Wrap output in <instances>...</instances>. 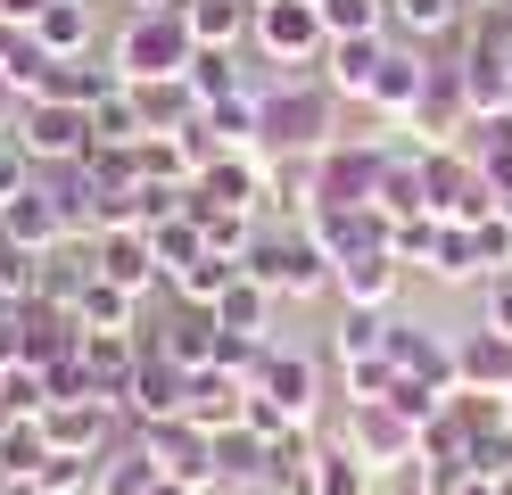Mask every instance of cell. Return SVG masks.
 Returning <instances> with one entry per match:
<instances>
[{
    "label": "cell",
    "instance_id": "6da1fadb",
    "mask_svg": "<svg viewBox=\"0 0 512 495\" xmlns=\"http://www.w3.org/2000/svg\"><path fill=\"white\" fill-rule=\"evenodd\" d=\"M339 141V91L323 75H273L256 91V157H323Z\"/></svg>",
    "mask_w": 512,
    "mask_h": 495
},
{
    "label": "cell",
    "instance_id": "7a4b0ae2",
    "mask_svg": "<svg viewBox=\"0 0 512 495\" xmlns=\"http://www.w3.org/2000/svg\"><path fill=\"white\" fill-rule=\"evenodd\" d=\"M331 372H339L347 405H380V396L397 388V306H339Z\"/></svg>",
    "mask_w": 512,
    "mask_h": 495
},
{
    "label": "cell",
    "instance_id": "3957f363",
    "mask_svg": "<svg viewBox=\"0 0 512 495\" xmlns=\"http://www.w3.org/2000/svg\"><path fill=\"white\" fill-rule=\"evenodd\" d=\"M240 273L256 281V289H273V297H323L331 289V248L306 231V215H273V223H256V240H248V256H240Z\"/></svg>",
    "mask_w": 512,
    "mask_h": 495
},
{
    "label": "cell",
    "instance_id": "277c9868",
    "mask_svg": "<svg viewBox=\"0 0 512 495\" xmlns=\"http://www.w3.org/2000/svg\"><path fill=\"white\" fill-rule=\"evenodd\" d=\"M248 50L256 58H273L281 75H314L331 50V25L314 0H256V17H248Z\"/></svg>",
    "mask_w": 512,
    "mask_h": 495
},
{
    "label": "cell",
    "instance_id": "5b68a950",
    "mask_svg": "<svg viewBox=\"0 0 512 495\" xmlns=\"http://www.w3.org/2000/svg\"><path fill=\"white\" fill-rule=\"evenodd\" d=\"M108 58L124 83H166V75H190V58H199V42H190L182 9L174 17H124L108 33Z\"/></svg>",
    "mask_w": 512,
    "mask_h": 495
},
{
    "label": "cell",
    "instance_id": "8992f818",
    "mask_svg": "<svg viewBox=\"0 0 512 495\" xmlns=\"http://www.w3.org/2000/svg\"><path fill=\"white\" fill-rule=\"evenodd\" d=\"M339 438L364 454L372 479H397V471L422 462V421H405L389 396H380V405H347V413H339Z\"/></svg>",
    "mask_w": 512,
    "mask_h": 495
},
{
    "label": "cell",
    "instance_id": "52a82bcc",
    "mask_svg": "<svg viewBox=\"0 0 512 495\" xmlns=\"http://www.w3.org/2000/svg\"><path fill=\"white\" fill-rule=\"evenodd\" d=\"M380 157H389V132H364V141H339L314 157V198H306V215L314 207H372V190H380Z\"/></svg>",
    "mask_w": 512,
    "mask_h": 495
},
{
    "label": "cell",
    "instance_id": "ba28073f",
    "mask_svg": "<svg viewBox=\"0 0 512 495\" xmlns=\"http://www.w3.org/2000/svg\"><path fill=\"white\" fill-rule=\"evenodd\" d=\"M422 182H430V215L438 223H479L496 215V182L479 174V157L455 141V149H422Z\"/></svg>",
    "mask_w": 512,
    "mask_h": 495
},
{
    "label": "cell",
    "instance_id": "9c48e42d",
    "mask_svg": "<svg viewBox=\"0 0 512 495\" xmlns=\"http://www.w3.org/2000/svg\"><path fill=\"white\" fill-rule=\"evenodd\" d=\"M133 438L157 462V479H182V487H207L215 495V429H199L190 413H174V421H141Z\"/></svg>",
    "mask_w": 512,
    "mask_h": 495
},
{
    "label": "cell",
    "instance_id": "30bf717a",
    "mask_svg": "<svg viewBox=\"0 0 512 495\" xmlns=\"http://www.w3.org/2000/svg\"><path fill=\"white\" fill-rule=\"evenodd\" d=\"M405 132L422 149H455L463 132H471V91H463V75H455V58H430V75H422V99H413V116H405Z\"/></svg>",
    "mask_w": 512,
    "mask_h": 495
},
{
    "label": "cell",
    "instance_id": "8fae6325",
    "mask_svg": "<svg viewBox=\"0 0 512 495\" xmlns=\"http://www.w3.org/2000/svg\"><path fill=\"white\" fill-rule=\"evenodd\" d=\"M17 141H25V157L42 165H75V157H91V108H67V99H25L17 108Z\"/></svg>",
    "mask_w": 512,
    "mask_h": 495
},
{
    "label": "cell",
    "instance_id": "7c38bea8",
    "mask_svg": "<svg viewBox=\"0 0 512 495\" xmlns=\"http://www.w3.org/2000/svg\"><path fill=\"white\" fill-rule=\"evenodd\" d=\"M91 273L116 281V289H133L141 306H149V297L166 289V256H157V231H141V223L100 231V240H91Z\"/></svg>",
    "mask_w": 512,
    "mask_h": 495
},
{
    "label": "cell",
    "instance_id": "4fadbf2b",
    "mask_svg": "<svg viewBox=\"0 0 512 495\" xmlns=\"http://www.w3.org/2000/svg\"><path fill=\"white\" fill-rule=\"evenodd\" d=\"M182 396H190V372L141 330V363H133V388H124V421H133V429H141V421H174Z\"/></svg>",
    "mask_w": 512,
    "mask_h": 495
},
{
    "label": "cell",
    "instance_id": "5bb4252c",
    "mask_svg": "<svg viewBox=\"0 0 512 495\" xmlns=\"http://www.w3.org/2000/svg\"><path fill=\"white\" fill-rule=\"evenodd\" d=\"M248 388H265L290 421H314V413H323V363L298 355V347H281V339L265 347V363H256V380H248Z\"/></svg>",
    "mask_w": 512,
    "mask_h": 495
},
{
    "label": "cell",
    "instance_id": "9a60e30c",
    "mask_svg": "<svg viewBox=\"0 0 512 495\" xmlns=\"http://www.w3.org/2000/svg\"><path fill=\"white\" fill-rule=\"evenodd\" d=\"M422 75H430V50H405V42H389V58H380V75H372L364 116H372L380 132H405L413 99H422Z\"/></svg>",
    "mask_w": 512,
    "mask_h": 495
},
{
    "label": "cell",
    "instance_id": "2e32d148",
    "mask_svg": "<svg viewBox=\"0 0 512 495\" xmlns=\"http://www.w3.org/2000/svg\"><path fill=\"white\" fill-rule=\"evenodd\" d=\"M397 372H405V380H430L438 396H463L455 339H446L438 322H413V314H397Z\"/></svg>",
    "mask_w": 512,
    "mask_h": 495
},
{
    "label": "cell",
    "instance_id": "e0dca14e",
    "mask_svg": "<svg viewBox=\"0 0 512 495\" xmlns=\"http://www.w3.org/2000/svg\"><path fill=\"white\" fill-rule=\"evenodd\" d=\"M463 25H471V0H389V33L405 50H455L463 42Z\"/></svg>",
    "mask_w": 512,
    "mask_h": 495
},
{
    "label": "cell",
    "instance_id": "ac0fdd59",
    "mask_svg": "<svg viewBox=\"0 0 512 495\" xmlns=\"http://www.w3.org/2000/svg\"><path fill=\"white\" fill-rule=\"evenodd\" d=\"M389 42L397 33H331V50H323V66H314V75H323L339 99H372V75H380V58H389Z\"/></svg>",
    "mask_w": 512,
    "mask_h": 495
},
{
    "label": "cell",
    "instance_id": "d6986e66",
    "mask_svg": "<svg viewBox=\"0 0 512 495\" xmlns=\"http://www.w3.org/2000/svg\"><path fill=\"white\" fill-rule=\"evenodd\" d=\"M215 495H273V446L256 429H215Z\"/></svg>",
    "mask_w": 512,
    "mask_h": 495
},
{
    "label": "cell",
    "instance_id": "ffe728a7",
    "mask_svg": "<svg viewBox=\"0 0 512 495\" xmlns=\"http://www.w3.org/2000/svg\"><path fill=\"white\" fill-rule=\"evenodd\" d=\"M372 215H380V223L430 215V182H422V141H389V157H380V190H372Z\"/></svg>",
    "mask_w": 512,
    "mask_h": 495
},
{
    "label": "cell",
    "instance_id": "44dd1931",
    "mask_svg": "<svg viewBox=\"0 0 512 495\" xmlns=\"http://www.w3.org/2000/svg\"><path fill=\"white\" fill-rule=\"evenodd\" d=\"M331 289H339V306H397L405 264H397V248H389V240H380V248H356V256H339Z\"/></svg>",
    "mask_w": 512,
    "mask_h": 495
},
{
    "label": "cell",
    "instance_id": "7402d4cb",
    "mask_svg": "<svg viewBox=\"0 0 512 495\" xmlns=\"http://www.w3.org/2000/svg\"><path fill=\"white\" fill-rule=\"evenodd\" d=\"M34 42L50 58H91L100 50V0H42L34 9Z\"/></svg>",
    "mask_w": 512,
    "mask_h": 495
},
{
    "label": "cell",
    "instance_id": "603a6c76",
    "mask_svg": "<svg viewBox=\"0 0 512 495\" xmlns=\"http://www.w3.org/2000/svg\"><path fill=\"white\" fill-rule=\"evenodd\" d=\"M133 363H141V330H83V372L116 413H124V388H133Z\"/></svg>",
    "mask_w": 512,
    "mask_h": 495
},
{
    "label": "cell",
    "instance_id": "cb8c5ba5",
    "mask_svg": "<svg viewBox=\"0 0 512 495\" xmlns=\"http://www.w3.org/2000/svg\"><path fill=\"white\" fill-rule=\"evenodd\" d=\"M455 372H463L471 396H512V339L488 330V322L463 330V339H455Z\"/></svg>",
    "mask_w": 512,
    "mask_h": 495
},
{
    "label": "cell",
    "instance_id": "d4e9b609",
    "mask_svg": "<svg viewBox=\"0 0 512 495\" xmlns=\"http://www.w3.org/2000/svg\"><path fill=\"white\" fill-rule=\"evenodd\" d=\"M108 91H124V75H116V58H50V75H42V91L34 99H67V108H100Z\"/></svg>",
    "mask_w": 512,
    "mask_h": 495
},
{
    "label": "cell",
    "instance_id": "484cf974",
    "mask_svg": "<svg viewBox=\"0 0 512 495\" xmlns=\"http://www.w3.org/2000/svg\"><path fill=\"white\" fill-rule=\"evenodd\" d=\"M149 339L166 347L182 372H207V363H215V306H182V297H166V322H157Z\"/></svg>",
    "mask_w": 512,
    "mask_h": 495
},
{
    "label": "cell",
    "instance_id": "4316f807",
    "mask_svg": "<svg viewBox=\"0 0 512 495\" xmlns=\"http://www.w3.org/2000/svg\"><path fill=\"white\" fill-rule=\"evenodd\" d=\"M0 240L25 248V256H50L58 240H67V223H58V207H50V190H42V182L25 190V198H9V207H0Z\"/></svg>",
    "mask_w": 512,
    "mask_h": 495
},
{
    "label": "cell",
    "instance_id": "83f0119b",
    "mask_svg": "<svg viewBox=\"0 0 512 495\" xmlns=\"http://www.w3.org/2000/svg\"><path fill=\"white\" fill-rule=\"evenodd\" d=\"M422 273L438 289H488V264H479V240H471V223H438L430 231V264Z\"/></svg>",
    "mask_w": 512,
    "mask_h": 495
},
{
    "label": "cell",
    "instance_id": "f1b7e54d",
    "mask_svg": "<svg viewBox=\"0 0 512 495\" xmlns=\"http://www.w3.org/2000/svg\"><path fill=\"white\" fill-rule=\"evenodd\" d=\"M248 405V380H232L223 363H207V372H190V396H182V413L199 421V429H232Z\"/></svg>",
    "mask_w": 512,
    "mask_h": 495
},
{
    "label": "cell",
    "instance_id": "f546056e",
    "mask_svg": "<svg viewBox=\"0 0 512 495\" xmlns=\"http://www.w3.org/2000/svg\"><path fill=\"white\" fill-rule=\"evenodd\" d=\"M248 17H256V0H190L182 9L199 50H248Z\"/></svg>",
    "mask_w": 512,
    "mask_h": 495
},
{
    "label": "cell",
    "instance_id": "4dcf8cb0",
    "mask_svg": "<svg viewBox=\"0 0 512 495\" xmlns=\"http://www.w3.org/2000/svg\"><path fill=\"white\" fill-rule=\"evenodd\" d=\"M314 462H323V429L298 421L273 438V495H314Z\"/></svg>",
    "mask_w": 512,
    "mask_h": 495
},
{
    "label": "cell",
    "instance_id": "1f68e13d",
    "mask_svg": "<svg viewBox=\"0 0 512 495\" xmlns=\"http://www.w3.org/2000/svg\"><path fill=\"white\" fill-rule=\"evenodd\" d=\"M149 487H157V462L141 454L133 429H124V438H116L100 462H91V495H149Z\"/></svg>",
    "mask_w": 512,
    "mask_h": 495
},
{
    "label": "cell",
    "instance_id": "d6a6232c",
    "mask_svg": "<svg viewBox=\"0 0 512 495\" xmlns=\"http://www.w3.org/2000/svg\"><path fill=\"white\" fill-rule=\"evenodd\" d=\"M273 306H281V297H273V289H256V281L240 273L232 289L215 297V330H240V339H273Z\"/></svg>",
    "mask_w": 512,
    "mask_h": 495
},
{
    "label": "cell",
    "instance_id": "836d02e7",
    "mask_svg": "<svg viewBox=\"0 0 512 495\" xmlns=\"http://www.w3.org/2000/svg\"><path fill=\"white\" fill-rule=\"evenodd\" d=\"M232 281H240V256H223V248H199V256H190L182 273L166 281V297H182V306H215V297L232 289Z\"/></svg>",
    "mask_w": 512,
    "mask_h": 495
},
{
    "label": "cell",
    "instance_id": "e575fe53",
    "mask_svg": "<svg viewBox=\"0 0 512 495\" xmlns=\"http://www.w3.org/2000/svg\"><path fill=\"white\" fill-rule=\"evenodd\" d=\"M133 99H141V124H149V132H182V124H199V91H190V75L133 83Z\"/></svg>",
    "mask_w": 512,
    "mask_h": 495
},
{
    "label": "cell",
    "instance_id": "d590c367",
    "mask_svg": "<svg viewBox=\"0 0 512 495\" xmlns=\"http://www.w3.org/2000/svg\"><path fill=\"white\" fill-rule=\"evenodd\" d=\"M463 149L479 157V174L496 182V198H512V108H496V116H479V124L463 132Z\"/></svg>",
    "mask_w": 512,
    "mask_h": 495
},
{
    "label": "cell",
    "instance_id": "8d00e7d4",
    "mask_svg": "<svg viewBox=\"0 0 512 495\" xmlns=\"http://www.w3.org/2000/svg\"><path fill=\"white\" fill-rule=\"evenodd\" d=\"M75 322H83V330H141V297L91 273V281H83V297H75Z\"/></svg>",
    "mask_w": 512,
    "mask_h": 495
},
{
    "label": "cell",
    "instance_id": "74e56055",
    "mask_svg": "<svg viewBox=\"0 0 512 495\" xmlns=\"http://www.w3.org/2000/svg\"><path fill=\"white\" fill-rule=\"evenodd\" d=\"M256 91H265V83H240V91H223V99H207V108H199L223 149H256Z\"/></svg>",
    "mask_w": 512,
    "mask_h": 495
},
{
    "label": "cell",
    "instance_id": "f35d334b",
    "mask_svg": "<svg viewBox=\"0 0 512 495\" xmlns=\"http://www.w3.org/2000/svg\"><path fill=\"white\" fill-rule=\"evenodd\" d=\"M314 495H372V471L364 454L339 438V429H323V462H314Z\"/></svg>",
    "mask_w": 512,
    "mask_h": 495
},
{
    "label": "cell",
    "instance_id": "ab89813d",
    "mask_svg": "<svg viewBox=\"0 0 512 495\" xmlns=\"http://www.w3.org/2000/svg\"><path fill=\"white\" fill-rule=\"evenodd\" d=\"M133 141H149V124H141L133 83H124V91H108L100 108H91V149H133Z\"/></svg>",
    "mask_w": 512,
    "mask_h": 495
},
{
    "label": "cell",
    "instance_id": "60d3db41",
    "mask_svg": "<svg viewBox=\"0 0 512 495\" xmlns=\"http://www.w3.org/2000/svg\"><path fill=\"white\" fill-rule=\"evenodd\" d=\"M422 454H430V462H463V471H471V429H463V413H455V405L422 421Z\"/></svg>",
    "mask_w": 512,
    "mask_h": 495
},
{
    "label": "cell",
    "instance_id": "b9f144b4",
    "mask_svg": "<svg viewBox=\"0 0 512 495\" xmlns=\"http://www.w3.org/2000/svg\"><path fill=\"white\" fill-rule=\"evenodd\" d=\"M34 487H42V495H91V454H58V446H50V454L34 462Z\"/></svg>",
    "mask_w": 512,
    "mask_h": 495
},
{
    "label": "cell",
    "instance_id": "7bdbcfd3",
    "mask_svg": "<svg viewBox=\"0 0 512 495\" xmlns=\"http://www.w3.org/2000/svg\"><path fill=\"white\" fill-rule=\"evenodd\" d=\"M190 91H199V108L223 91H240V50H199L190 58Z\"/></svg>",
    "mask_w": 512,
    "mask_h": 495
},
{
    "label": "cell",
    "instance_id": "ee69618b",
    "mask_svg": "<svg viewBox=\"0 0 512 495\" xmlns=\"http://www.w3.org/2000/svg\"><path fill=\"white\" fill-rule=\"evenodd\" d=\"M331 33H389V0H314Z\"/></svg>",
    "mask_w": 512,
    "mask_h": 495
},
{
    "label": "cell",
    "instance_id": "f6af8a7d",
    "mask_svg": "<svg viewBox=\"0 0 512 495\" xmlns=\"http://www.w3.org/2000/svg\"><path fill=\"white\" fill-rule=\"evenodd\" d=\"M199 248H207V231H199V215H190V207H182L174 223H157V256H166V281H174Z\"/></svg>",
    "mask_w": 512,
    "mask_h": 495
},
{
    "label": "cell",
    "instance_id": "bcb514c9",
    "mask_svg": "<svg viewBox=\"0 0 512 495\" xmlns=\"http://www.w3.org/2000/svg\"><path fill=\"white\" fill-rule=\"evenodd\" d=\"M34 182H42V165L25 157V141H17V132H0V207H9V198H25Z\"/></svg>",
    "mask_w": 512,
    "mask_h": 495
},
{
    "label": "cell",
    "instance_id": "7dc6e473",
    "mask_svg": "<svg viewBox=\"0 0 512 495\" xmlns=\"http://www.w3.org/2000/svg\"><path fill=\"white\" fill-rule=\"evenodd\" d=\"M471 240H479V264H488V281L512 273V223H504V215H479V223H471Z\"/></svg>",
    "mask_w": 512,
    "mask_h": 495
},
{
    "label": "cell",
    "instance_id": "c3c4849f",
    "mask_svg": "<svg viewBox=\"0 0 512 495\" xmlns=\"http://www.w3.org/2000/svg\"><path fill=\"white\" fill-rule=\"evenodd\" d=\"M34 264L42 256H25V248L0 240V306H25V297H34Z\"/></svg>",
    "mask_w": 512,
    "mask_h": 495
},
{
    "label": "cell",
    "instance_id": "681fc988",
    "mask_svg": "<svg viewBox=\"0 0 512 495\" xmlns=\"http://www.w3.org/2000/svg\"><path fill=\"white\" fill-rule=\"evenodd\" d=\"M240 429H256V438H265V446H273V438H281V429H298V421H290V413H281V405H273V396H265V388H248V405H240Z\"/></svg>",
    "mask_w": 512,
    "mask_h": 495
},
{
    "label": "cell",
    "instance_id": "f907efd6",
    "mask_svg": "<svg viewBox=\"0 0 512 495\" xmlns=\"http://www.w3.org/2000/svg\"><path fill=\"white\" fill-rule=\"evenodd\" d=\"M405 479H413V495H455V487H463L471 471H463V462H430V454H422V462H413Z\"/></svg>",
    "mask_w": 512,
    "mask_h": 495
},
{
    "label": "cell",
    "instance_id": "816d5d0a",
    "mask_svg": "<svg viewBox=\"0 0 512 495\" xmlns=\"http://www.w3.org/2000/svg\"><path fill=\"white\" fill-rule=\"evenodd\" d=\"M488 330H504V339H512V273L488 281Z\"/></svg>",
    "mask_w": 512,
    "mask_h": 495
},
{
    "label": "cell",
    "instance_id": "f5cc1de1",
    "mask_svg": "<svg viewBox=\"0 0 512 495\" xmlns=\"http://www.w3.org/2000/svg\"><path fill=\"white\" fill-rule=\"evenodd\" d=\"M174 9H190V0H124V17H174Z\"/></svg>",
    "mask_w": 512,
    "mask_h": 495
},
{
    "label": "cell",
    "instance_id": "db71d44e",
    "mask_svg": "<svg viewBox=\"0 0 512 495\" xmlns=\"http://www.w3.org/2000/svg\"><path fill=\"white\" fill-rule=\"evenodd\" d=\"M17 108H25V99H17V83L0 75V132H17Z\"/></svg>",
    "mask_w": 512,
    "mask_h": 495
},
{
    "label": "cell",
    "instance_id": "11a10c76",
    "mask_svg": "<svg viewBox=\"0 0 512 495\" xmlns=\"http://www.w3.org/2000/svg\"><path fill=\"white\" fill-rule=\"evenodd\" d=\"M455 495H496V479H488V471H471V479H463Z\"/></svg>",
    "mask_w": 512,
    "mask_h": 495
},
{
    "label": "cell",
    "instance_id": "9f6ffc18",
    "mask_svg": "<svg viewBox=\"0 0 512 495\" xmlns=\"http://www.w3.org/2000/svg\"><path fill=\"white\" fill-rule=\"evenodd\" d=\"M0 495H42L34 479H9V471H0Z\"/></svg>",
    "mask_w": 512,
    "mask_h": 495
},
{
    "label": "cell",
    "instance_id": "6f0895ef",
    "mask_svg": "<svg viewBox=\"0 0 512 495\" xmlns=\"http://www.w3.org/2000/svg\"><path fill=\"white\" fill-rule=\"evenodd\" d=\"M149 495H207V487H182V479H157Z\"/></svg>",
    "mask_w": 512,
    "mask_h": 495
},
{
    "label": "cell",
    "instance_id": "680465c9",
    "mask_svg": "<svg viewBox=\"0 0 512 495\" xmlns=\"http://www.w3.org/2000/svg\"><path fill=\"white\" fill-rule=\"evenodd\" d=\"M496 495H512V471H496Z\"/></svg>",
    "mask_w": 512,
    "mask_h": 495
},
{
    "label": "cell",
    "instance_id": "91938a15",
    "mask_svg": "<svg viewBox=\"0 0 512 495\" xmlns=\"http://www.w3.org/2000/svg\"><path fill=\"white\" fill-rule=\"evenodd\" d=\"M471 9H512V0H471Z\"/></svg>",
    "mask_w": 512,
    "mask_h": 495
},
{
    "label": "cell",
    "instance_id": "94428289",
    "mask_svg": "<svg viewBox=\"0 0 512 495\" xmlns=\"http://www.w3.org/2000/svg\"><path fill=\"white\" fill-rule=\"evenodd\" d=\"M504 405H512V396H504Z\"/></svg>",
    "mask_w": 512,
    "mask_h": 495
}]
</instances>
